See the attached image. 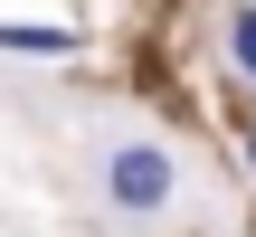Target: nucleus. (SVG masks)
Wrapping results in <instances>:
<instances>
[{
	"instance_id": "nucleus-1",
	"label": "nucleus",
	"mask_w": 256,
	"mask_h": 237,
	"mask_svg": "<svg viewBox=\"0 0 256 237\" xmlns=\"http://www.w3.org/2000/svg\"><path fill=\"white\" fill-rule=\"evenodd\" d=\"M180 190H190V171H180V152L162 133H114L95 152V200H104L114 228H162L180 209Z\"/></svg>"
},
{
	"instance_id": "nucleus-2",
	"label": "nucleus",
	"mask_w": 256,
	"mask_h": 237,
	"mask_svg": "<svg viewBox=\"0 0 256 237\" xmlns=\"http://www.w3.org/2000/svg\"><path fill=\"white\" fill-rule=\"evenodd\" d=\"M0 57H76V28H57V19H0Z\"/></svg>"
},
{
	"instance_id": "nucleus-3",
	"label": "nucleus",
	"mask_w": 256,
	"mask_h": 237,
	"mask_svg": "<svg viewBox=\"0 0 256 237\" xmlns=\"http://www.w3.org/2000/svg\"><path fill=\"white\" fill-rule=\"evenodd\" d=\"M218 28H228V66L256 86V0H228V19H218Z\"/></svg>"
},
{
	"instance_id": "nucleus-4",
	"label": "nucleus",
	"mask_w": 256,
	"mask_h": 237,
	"mask_svg": "<svg viewBox=\"0 0 256 237\" xmlns=\"http://www.w3.org/2000/svg\"><path fill=\"white\" fill-rule=\"evenodd\" d=\"M238 133H247V162H256V114H238Z\"/></svg>"
}]
</instances>
